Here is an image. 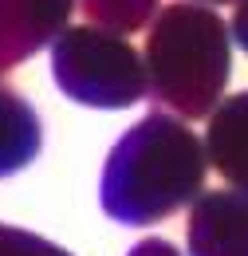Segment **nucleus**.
<instances>
[{
  "mask_svg": "<svg viewBox=\"0 0 248 256\" xmlns=\"http://www.w3.org/2000/svg\"><path fill=\"white\" fill-rule=\"evenodd\" d=\"M40 150V122L32 106L8 87H0V178L28 166Z\"/></svg>",
  "mask_w": 248,
  "mask_h": 256,
  "instance_id": "7",
  "label": "nucleus"
},
{
  "mask_svg": "<svg viewBox=\"0 0 248 256\" xmlns=\"http://www.w3.org/2000/svg\"><path fill=\"white\" fill-rule=\"evenodd\" d=\"M130 256H182L170 240H162V236H150V240H142V244H134Z\"/></svg>",
  "mask_w": 248,
  "mask_h": 256,
  "instance_id": "11",
  "label": "nucleus"
},
{
  "mask_svg": "<svg viewBox=\"0 0 248 256\" xmlns=\"http://www.w3.org/2000/svg\"><path fill=\"white\" fill-rule=\"evenodd\" d=\"M205 170V142L178 114L154 110L114 142L102 170V209L122 224L166 221L201 197Z\"/></svg>",
  "mask_w": 248,
  "mask_h": 256,
  "instance_id": "1",
  "label": "nucleus"
},
{
  "mask_svg": "<svg viewBox=\"0 0 248 256\" xmlns=\"http://www.w3.org/2000/svg\"><path fill=\"white\" fill-rule=\"evenodd\" d=\"M205 4H228V0H205Z\"/></svg>",
  "mask_w": 248,
  "mask_h": 256,
  "instance_id": "12",
  "label": "nucleus"
},
{
  "mask_svg": "<svg viewBox=\"0 0 248 256\" xmlns=\"http://www.w3.org/2000/svg\"><path fill=\"white\" fill-rule=\"evenodd\" d=\"M52 75L63 95L87 106L122 110L150 91L142 56L110 28H63L52 48Z\"/></svg>",
  "mask_w": 248,
  "mask_h": 256,
  "instance_id": "3",
  "label": "nucleus"
},
{
  "mask_svg": "<svg viewBox=\"0 0 248 256\" xmlns=\"http://www.w3.org/2000/svg\"><path fill=\"white\" fill-rule=\"evenodd\" d=\"M0 256H67V252L56 248L52 240H44V236L16 232V228H4L0 224Z\"/></svg>",
  "mask_w": 248,
  "mask_h": 256,
  "instance_id": "9",
  "label": "nucleus"
},
{
  "mask_svg": "<svg viewBox=\"0 0 248 256\" xmlns=\"http://www.w3.org/2000/svg\"><path fill=\"white\" fill-rule=\"evenodd\" d=\"M189 256H248V193L213 190L189 209Z\"/></svg>",
  "mask_w": 248,
  "mask_h": 256,
  "instance_id": "4",
  "label": "nucleus"
},
{
  "mask_svg": "<svg viewBox=\"0 0 248 256\" xmlns=\"http://www.w3.org/2000/svg\"><path fill=\"white\" fill-rule=\"evenodd\" d=\"M205 154H209V166L232 190L248 193V91L228 95L224 102L213 106Z\"/></svg>",
  "mask_w": 248,
  "mask_h": 256,
  "instance_id": "6",
  "label": "nucleus"
},
{
  "mask_svg": "<svg viewBox=\"0 0 248 256\" xmlns=\"http://www.w3.org/2000/svg\"><path fill=\"white\" fill-rule=\"evenodd\" d=\"M83 12L91 16L98 28H110V32H142L150 28L158 12V0H83Z\"/></svg>",
  "mask_w": 248,
  "mask_h": 256,
  "instance_id": "8",
  "label": "nucleus"
},
{
  "mask_svg": "<svg viewBox=\"0 0 248 256\" xmlns=\"http://www.w3.org/2000/svg\"><path fill=\"white\" fill-rule=\"evenodd\" d=\"M75 0H0V71L63 32Z\"/></svg>",
  "mask_w": 248,
  "mask_h": 256,
  "instance_id": "5",
  "label": "nucleus"
},
{
  "mask_svg": "<svg viewBox=\"0 0 248 256\" xmlns=\"http://www.w3.org/2000/svg\"><path fill=\"white\" fill-rule=\"evenodd\" d=\"M228 28L205 4H170L146 36V83L182 118H205L228 83Z\"/></svg>",
  "mask_w": 248,
  "mask_h": 256,
  "instance_id": "2",
  "label": "nucleus"
},
{
  "mask_svg": "<svg viewBox=\"0 0 248 256\" xmlns=\"http://www.w3.org/2000/svg\"><path fill=\"white\" fill-rule=\"evenodd\" d=\"M232 40L240 44V52H248V0H236V12H232Z\"/></svg>",
  "mask_w": 248,
  "mask_h": 256,
  "instance_id": "10",
  "label": "nucleus"
}]
</instances>
